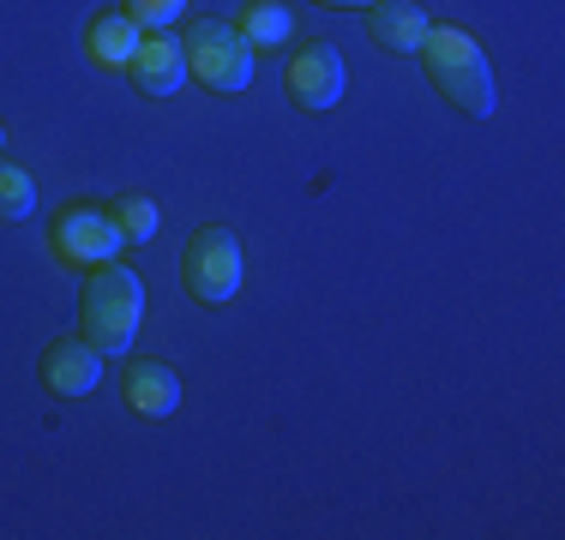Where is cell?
I'll return each mask as SVG.
<instances>
[{
  "mask_svg": "<svg viewBox=\"0 0 565 540\" xmlns=\"http://www.w3.org/2000/svg\"><path fill=\"white\" fill-rule=\"evenodd\" d=\"M0 144H7V127H0Z\"/></svg>",
  "mask_w": 565,
  "mask_h": 540,
  "instance_id": "obj_17",
  "label": "cell"
},
{
  "mask_svg": "<svg viewBox=\"0 0 565 540\" xmlns=\"http://www.w3.org/2000/svg\"><path fill=\"white\" fill-rule=\"evenodd\" d=\"M181 48H186V73H193L199 85L223 90V97H241V90L253 85V43L235 31V24L199 19Z\"/></svg>",
  "mask_w": 565,
  "mask_h": 540,
  "instance_id": "obj_3",
  "label": "cell"
},
{
  "mask_svg": "<svg viewBox=\"0 0 565 540\" xmlns=\"http://www.w3.org/2000/svg\"><path fill=\"white\" fill-rule=\"evenodd\" d=\"M55 240H61V259L73 264H109L120 247H127V235H120L115 210H97V205H73L55 216Z\"/></svg>",
  "mask_w": 565,
  "mask_h": 540,
  "instance_id": "obj_5",
  "label": "cell"
},
{
  "mask_svg": "<svg viewBox=\"0 0 565 540\" xmlns=\"http://www.w3.org/2000/svg\"><path fill=\"white\" fill-rule=\"evenodd\" d=\"M349 90V73H343V54L331 43H307L289 54V97L301 108H313V115H326V108H338Z\"/></svg>",
  "mask_w": 565,
  "mask_h": 540,
  "instance_id": "obj_6",
  "label": "cell"
},
{
  "mask_svg": "<svg viewBox=\"0 0 565 540\" xmlns=\"http://www.w3.org/2000/svg\"><path fill=\"white\" fill-rule=\"evenodd\" d=\"M145 318V289L127 264H97L90 270V289L78 301V324H85V343H97V355H127L132 336Z\"/></svg>",
  "mask_w": 565,
  "mask_h": 540,
  "instance_id": "obj_2",
  "label": "cell"
},
{
  "mask_svg": "<svg viewBox=\"0 0 565 540\" xmlns=\"http://www.w3.org/2000/svg\"><path fill=\"white\" fill-rule=\"evenodd\" d=\"M367 36L392 54H415L427 36V12L409 0H380V7H367Z\"/></svg>",
  "mask_w": 565,
  "mask_h": 540,
  "instance_id": "obj_10",
  "label": "cell"
},
{
  "mask_svg": "<svg viewBox=\"0 0 565 540\" xmlns=\"http://www.w3.org/2000/svg\"><path fill=\"white\" fill-rule=\"evenodd\" d=\"M319 7H380V0H319Z\"/></svg>",
  "mask_w": 565,
  "mask_h": 540,
  "instance_id": "obj_16",
  "label": "cell"
},
{
  "mask_svg": "<svg viewBox=\"0 0 565 540\" xmlns=\"http://www.w3.org/2000/svg\"><path fill=\"white\" fill-rule=\"evenodd\" d=\"M241 36H247L253 48H277V43H289V0H253L247 12H241V24H235Z\"/></svg>",
  "mask_w": 565,
  "mask_h": 540,
  "instance_id": "obj_12",
  "label": "cell"
},
{
  "mask_svg": "<svg viewBox=\"0 0 565 540\" xmlns=\"http://www.w3.org/2000/svg\"><path fill=\"white\" fill-rule=\"evenodd\" d=\"M181 282L199 294V301H228L241 289V240L228 228H199L181 252Z\"/></svg>",
  "mask_w": 565,
  "mask_h": 540,
  "instance_id": "obj_4",
  "label": "cell"
},
{
  "mask_svg": "<svg viewBox=\"0 0 565 540\" xmlns=\"http://www.w3.org/2000/svg\"><path fill=\"white\" fill-rule=\"evenodd\" d=\"M127 73H132V85H139L145 97H169V90H181V78H186V48L174 43V36H145Z\"/></svg>",
  "mask_w": 565,
  "mask_h": 540,
  "instance_id": "obj_8",
  "label": "cell"
},
{
  "mask_svg": "<svg viewBox=\"0 0 565 540\" xmlns=\"http://www.w3.org/2000/svg\"><path fill=\"white\" fill-rule=\"evenodd\" d=\"M103 378V355L97 343H85V336H61V343H49L43 355V385L61 390V397H85V390H97Z\"/></svg>",
  "mask_w": 565,
  "mask_h": 540,
  "instance_id": "obj_7",
  "label": "cell"
},
{
  "mask_svg": "<svg viewBox=\"0 0 565 540\" xmlns=\"http://www.w3.org/2000/svg\"><path fill=\"white\" fill-rule=\"evenodd\" d=\"M427 61V78L439 85V97H446L451 108H463V115H493V66L488 54H481L476 43H469L463 31H451V24H427L422 48H415Z\"/></svg>",
  "mask_w": 565,
  "mask_h": 540,
  "instance_id": "obj_1",
  "label": "cell"
},
{
  "mask_svg": "<svg viewBox=\"0 0 565 540\" xmlns=\"http://www.w3.org/2000/svg\"><path fill=\"white\" fill-rule=\"evenodd\" d=\"M139 24L127 19V12H103V19H90V31H85V48H90V61L97 66H132V54H139Z\"/></svg>",
  "mask_w": 565,
  "mask_h": 540,
  "instance_id": "obj_11",
  "label": "cell"
},
{
  "mask_svg": "<svg viewBox=\"0 0 565 540\" xmlns=\"http://www.w3.org/2000/svg\"><path fill=\"white\" fill-rule=\"evenodd\" d=\"M174 402H181L174 367H163V360H132L127 367V409L145 414V421H163V414H174Z\"/></svg>",
  "mask_w": 565,
  "mask_h": 540,
  "instance_id": "obj_9",
  "label": "cell"
},
{
  "mask_svg": "<svg viewBox=\"0 0 565 540\" xmlns=\"http://www.w3.org/2000/svg\"><path fill=\"white\" fill-rule=\"evenodd\" d=\"M36 210V186L19 162H0V223H24Z\"/></svg>",
  "mask_w": 565,
  "mask_h": 540,
  "instance_id": "obj_13",
  "label": "cell"
},
{
  "mask_svg": "<svg viewBox=\"0 0 565 540\" xmlns=\"http://www.w3.org/2000/svg\"><path fill=\"white\" fill-rule=\"evenodd\" d=\"M109 210H115V223H120V235H127V240H151L157 223H163V216H157V205H151V198H139V193L120 198V205H109Z\"/></svg>",
  "mask_w": 565,
  "mask_h": 540,
  "instance_id": "obj_14",
  "label": "cell"
},
{
  "mask_svg": "<svg viewBox=\"0 0 565 540\" xmlns=\"http://www.w3.org/2000/svg\"><path fill=\"white\" fill-rule=\"evenodd\" d=\"M186 0H127V19L132 24H151V31H163V24L181 19Z\"/></svg>",
  "mask_w": 565,
  "mask_h": 540,
  "instance_id": "obj_15",
  "label": "cell"
}]
</instances>
